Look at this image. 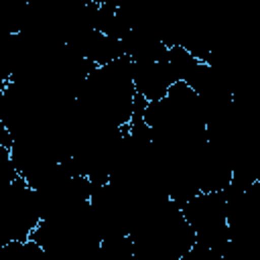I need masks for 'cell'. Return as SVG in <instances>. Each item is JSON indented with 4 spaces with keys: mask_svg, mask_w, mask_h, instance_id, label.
<instances>
[{
    "mask_svg": "<svg viewBox=\"0 0 260 260\" xmlns=\"http://www.w3.org/2000/svg\"><path fill=\"white\" fill-rule=\"evenodd\" d=\"M132 81L136 93L142 95L146 102H152L162 98L167 89L179 79L173 67L169 65V61L160 59V61H134Z\"/></svg>",
    "mask_w": 260,
    "mask_h": 260,
    "instance_id": "1",
    "label": "cell"
}]
</instances>
